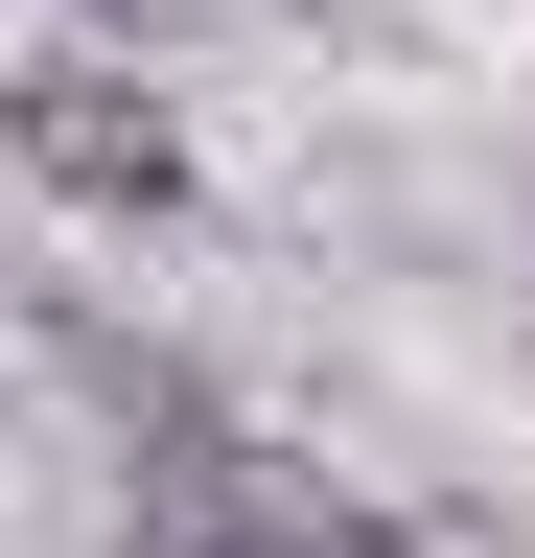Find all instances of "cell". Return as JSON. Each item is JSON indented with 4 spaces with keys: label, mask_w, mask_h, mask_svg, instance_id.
Listing matches in <instances>:
<instances>
[{
    "label": "cell",
    "mask_w": 535,
    "mask_h": 558,
    "mask_svg": "<svg viewBox=\"0 0 535 558\" xmlns=\"http://www.w3.org/2000/svg\"><path fill=\"white\" fill-rule=\"evenodd\" d=\"M0 163H24L47 209H94V233H163L186 209V117L117 47H47V70H0Z\"/></svg>",
    "instance_id": "6da1fadb"
},
{
    "label": "cell",
    "mask_w": 535,
    "mask_h": 558,
    "mask_svg": "<svg viewBox=\"0 0 535 558\" xmlns=\"http://www.w3.org/2000/svg\"><path fill=\"white\" fill-rule=\"evenodd\" d=\"M280 558H373V535H326V512H303V535H280Z\"/></svg>",
    "instance_id": "3957f363"
},
{
    "label": "cell",
    "mask_w": 535,
    "mask_h": 558,
    "mask_svg": "<svg viewBox=\"0 0 535 558\" xmlns=\"http://www.w3.org/2000/svg\"><path fill=\"white\" fill-rule=\"evenodd\" d=\"M280 535H303L280 512V442L141 373V558H280Z\"/></svg>",
    "instance_id": "7a4b0ae2"
},
{
    "label": "cell",
    "mask_w": 535,
    "mask_h": 558,
    "mask_svg": "<svg viewBox=\"0 0 535 558\" xmlns=\"http://www.w3.org/2000/svg\"><path fill=\"white\" fill-rule=\"evenodd\" d=\"M71 24H141V0H71Z\"/></svg>",
    "instance_id": "277c9868"
}]
</instances>
